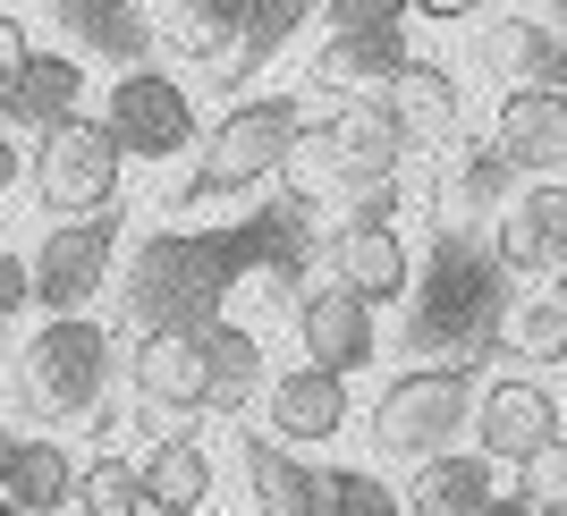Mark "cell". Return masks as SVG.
<instances>
[{
  "label": "cell",
  "instance_id": "obj_1",
  "mask_svg": "<svg viewBox=\"0 0 567 516\" xmlns=\"http://www.w3.org/2000/svg\"><path fill=\"white\" fill-rule=\"evenodd\" d=\"M246 280L229 255V229H162L118 271V313L136 339L153 330H213L229 313V288Z\"/></svg>",
  "mask_w": 567,
  "mask_h": 516
},
{
  "label": "cell",
  "instance_id": "obj_2",
  "mask_svg": "<svg viewBox=\"0 0 567 516\" xmlns=\"http://www.w3.org/2000/svg\"><path fill=\"white\" fill-rule=\"evenodd\" d=\"M306 102L297 94H255V102H229L220 127L195 144V178L178 195V211H204V204H229V195H255L288 169V153L306 144Z\"/></svg>",
  "mask_w": 567,
  "mask_h": 516
},
{
  "label": "cell",
  "instance_id": "obj_3",
  "mask_svg": "<svg viewBox=\"0 0 567 516\" xmlns=\"http://www.w3.org/2000/svg\"><path fill=\"white\" fill-rule=\"evenodd\" d=\"M111 381H118V355H111V330L94 313L43 322L18 355V399L51 423H102L111 415Z\"/></svg>",
  "mask_w": 567,
  "mask_h": 516
},
{
  "label": "cell",
  "instance_id": "obj_4",
  "mask_svg": "<svg viewBox=\"0 0 567 516\" xmlns=\"http://www.w3.org/2000/svg\"><path fill=\"white\" fill-rule=\"evenodd\" d=\"M508 322V280H499V255L483 237L450 229L424 262V288H415V348H457V339H492Z\"/></svg>",
  "mask_w": 567,
  "mask_h": 516
},
{
  "label": "cell",
  "instance_id": "obj_5",
  "mask_svg": "<svg viewBox=\"0 0 567 516\" xmlns=\"http://www.w3.org/2000/svg\"><path fill=\"white\" fill-rule=\"evenodd\" d=\"M474 432V381L466 364H415L373 399V448L399 466H424L441 448H466Z\"/></svg>",
  "mask_w": 567,
  "mask_h": 516
},
{
  "label": "cell",
  "instance_id": "obj_6",
  "mask_svg": "<svg viewBox=\"0 0 567 516\" xmlns=\"http://www.w3.org/2000/svg\"><path fill=\"white\" fill-rule=\"evenodd\" d=\"M118 204L94 211V220H51L43 246L25 255V288H34V306H43V322H60V313H94V297L111 288V255H118Z\"/></svg>",
  "mask_w": 567,
  "mask_h": 516
},
{
  "label": "cell",
  "instance_id": "obj_7",
  "mask_svg": "<svg viewBox=\"0 0 567 516\" xmlns=\"http://www.w3.org/2000/svg\"><path fill=\"white\" fill-rule=\"evenodd\" d=\"M118 169H127V153L111 144V127L102 118H69L60 136L34 144V204L60 211V220H94V211L118 204Z\"/></svg>",
  "mask_w": 567,
  "mask_h": 516
},
{
  "label": "cell",
  "instance_id": "obj_8",
  "mask_svg": "<svg viewBox=\"0 0 567 516\" xmlns=\"http://www.w3.org/2000/svg\"><path fill=\"white\" fill-rule=\"evenodd\" d=\"M102 127H111V144H118V153H136V162H178V153H195V144H204L187 85H178V76H162V69L111 76Z\"/></svg>",
  "mask_w": 567,
  "mask_h": 516
},
{
  "label": "cell",
  "instance_id": "obj_9",
  "mask_svg": "<svg viewBox=\"0 0 567 516\" xmlns=\"http://www.w3.org/2000/svg\"><path fill=\"white\" fill-rule=\"evenodd\" d=\"M559 415L567 406L550 399L534 373H499L474 390V432L466 441L492 457V466H534L543 448H559Z\"/></svg>",
  "mask_w": 567,
  "mask_h": 516
},
{
  "label": "cell",
  "instance_id": "obj_10",
  "mask_svg": "<svg viewBox=\"0 0 567 516\" xmlns=\"http://www.w3.org/2000/svg\"><path fill=\"white\" fill-rule=\"evenodd\" d=\"M127 390H136V423L162 441L187 415H204V330H153L127 355Z\"/></svg>",
  "mask_w": 567,
  "mask_h": 516
},
{
  "label": "cell",
  "instance_id": "obj_11",
  "mask_svg": "<svg viewBox=\"0 0 567 516\" xmlns=\"http://www.w3.org/2000/svg\"><path fill=\"white\" fill-rule=\"evenodd\" d=\"M229 255H237L246 280H271V297L297 313V280H306V262H313V195L288 187L262 211H246V220L229 229Z\"/></svg>",
  "mask_w": 567,
  "mask_h": 516
},
{
  "label": "cell",
  "instance_id": "obj_12",
  "mask_svg": "<svg viewBox=\"0 0 567 516\" xmlns=\"http://www.w3.org/2000/svg\"><path fill=\"white\" fill-rule=\"evenodd\" d=\"M348 415H355L348 381L322 373V364H306V355H297L288 373L262 381V423H271V441L297 448V457H306V448H331L339 432H348Z\"/></svg>",
  "mask_w": 567,
  "mask_h": 516
},
{
  "label": "cell",
  "instance_id": "obj_13",
  "mask_svg": "<svg viewBox=\"0 0 567 516\" xmlns=\"http://www.w3.org/2000/svg\"><path fill=\"white\" fill-rule=\"evenodd\" d=\"M297 348H306V364H322V373L355 381V373H364V364L381 355L373 306H364V297H348L339 280L306 288V297H297Z\"/></svg>",
  "mask_w": 567,
  "mask_h": 516
},
{
  "label": "cell",
  "instance_id": "obj_14",
  "mask_svg": "<svg viewBox=\"0 0 567 516\" xmlns=\"http://www.w3.org/2000/svg\"><path fill=\"white\" fill-rule=\"evenodd\" d=\"M313 153L348 178V187H373V178H399L406 169V136H399V118H390V102H339L322 127H306Z\"/></svg>",
  "mask_w": 567,
  "mask_h": 516
},
{
  "label": "cell",
  "instance_id": "obj_15",
  "mask_svg": "<svg viewBox=\"0 0 567 516\" xmlns=\"http://www.w3.org/2000/svg\"><path fill=\"white\" fill-rule=\"evenodd\" d=\"M492 144L508 153L517 178H567V94H543V85H508L492 118Z\"/></svg>",
  "mask_w": 567,
  "mask_h": 516
},
{
  "label": "cell",
  "instance_id": "obj_16",
  "mask_svg": "<svg viewBox=\"0 0 567 516\" xmlns=\"http://www.w3.org/2000/svg\"><path fill=\"white\" fill-rule=\"evenodd\" d=\"M331 280L381 313V306H406V297H415V255L399 246V229L339 220V229H331Z\"/></svg>",
  "mask_w": 567,
  "mask_h": 516
},
{
  "label": "cell",
  "instance_id": "obj_17",
  "mask_svg": "<svg viewBox=\"0 0 567 516\" xmlns=\"http://www.w3.org/2000/svg\"><path fill=\"white\" fill-rule=\"evenodd\" d=\"M85 102V69H76L69 51H34L9 85H0V127L9 136H60Z\"/></svg>",
  "mask_w": 567,
  "mask_h": 516
},
{
  "label": "cell",
  "instance_id": "obj_18",
  "mask_svg": "<svg viewBox=\"0 0 567 516\" xmlns=\"http://www.w3.org/2000/svg\"><path fill=\"white\" fill-rule=\"evenodd\" d=\"M492 255L499 271H567V178H543L499 211Z\"/></svg>",
  "mask_w": 567,
  "mask_h": 516
},
{
  "label": "cell",
  "instance_id": "obj_19",
  "mask_svg": "<svg viewBox=\"0 0 567 516\" xmlns=\"http://www.w3.org/2000/svg\"><path fill=\"white\" fill-rule=\"evenodd\" d=\"M237 466H246L255 516H322L331 508V483H322L297 448H280L271 432H237Z\"/></svg>",
  "mask_w": 567,
  "mask_h": 516
},
{
  "label": "cell",
  "instance_id": "obj_20",
  "mask_svg": "<svg viewBox=\"0 0 567 516\" xmlns=\"http://www.w3.org/2000/svg\"><path fill=\"white\" fill-rule=\"evenodd\" d=\"M390 118H399L406 153H424V144H457V127H466V102H457V76L441 69V60H406L399 76H390Z\"/></svg>",
  "mask_w": 567,
  "mask_h": 516
},
{
  "label": "cell",
  "instance_id": "obj_21",
  "mask_svg": "<svg viewBox=\"0 0 567 516\" xmlns=\"http://www.w3.org/2000/svg\"><path fill=\"white\" fill-rule=\"evenodd\" d=\"M399 499H406V516H483L499 499V466L483 448H441V457H424L406 474Z\"/></svg>",
  "mask_w": 567,
  "mask_h": 516
},
{
  "label": "cell",
  "instance_id": "obj_22",
  "mask_svg": "<svg viewBox=\"0 0 567 516\" xmlns=\"http://www.w3.org/2000/svg\"><path fill=\"white\" fill-rule=\"evenodd\" d=\"M144 474V516H204V499H213V448L195 441V432H162V441L136 457Z\"/></svg>",
  "mask_w": 567,
  "mask_h": 516
},
{
  "label": "cell",
  "instance_id": "obj_23",
  "mask_svg": "<svg viewBox=\"0 0 567 516\" xmlns=\"http://www.w3.org/2000/svg\"><path fill=\"white\" fill-rule=\"evenodd\" d=\"M406 60H415L406 34H331V43L313 51V85L339 94V102H373V94H390V76Z\"/></svg>",
  "mask_w": 567,
  "mask_h": 516
},
{
  "label": "cell",
  "instance_id": "obj_24",
  "mask_svg": "<svg viewBox=\"0 0 567 516\" xmlns=\"http://www.w3.org/2000/svg\"><path fill=\"white\" fill-rule=\"evenodd\" d=\"M262 339L246 322H229V313H220L213 330H204V415H246V406L262 399Z\"/></svg>",
  "mask_w": 567,
  "mask_h": 516
},
{
  "label": "cell",
  "instance_id": "obj_25",
  "mask_svg": "<svg viewBox=\"0 0 567 516\" xmlns=\"http://www.w3.org/2000/svg\"><path fill=\"white\" fill-rule=\"evenodd\" d=\"M483 60H492L508 85H543V94H567V43L534 18H499L483 25Z\"/></svg>",
  "mask_w": 567,
  "mask_h": 516
},
{
  "label": "cell",
  "instance_id": "obj_26",
  "mask_svg": "<svg viewBox=\"0 0 567 516\" xmlns=\"http://www.w3.org/2000/svg\"><path fill=\"white\" fill-rule=\"evenodd\" d=\"M441 195H450L457 220H483V211H508L517 204V169L492 136L483 144H450V169H441Z\"/></svg>",
  "mask_w": 567,
  "mask_h": 516
},
{
  "label": "cell",
  "instance_id": "obj_27",
  "mask_svg": "<svg viewBox=\"0 0 567 516\" xmlns=\"http://www.w3.org/2000/svg\"><path fill=\"white\" fill-rule=\"evenodd\" d=\"M0 499L18 516H60L76 499V457L60 441H25L18 466H9V483H0Z\"/></svg>",
  "mask_w": 567,
  "mask_h": 516
},
{
  "label": "cell",
  "instance_id": "obj_28",
  "mask_svg": "<svg viewBox=\"0 0 567 516\" xmlns=\"http://www.w3.org/2000/svg\"><path fill=\"white\" fill-rule=\"evenodd\" d=\"M237 34H246V0H178L162 18V43L178 60H237Z\"/></svg>",
  "mask_w": 567,
  "mask_h": 516
},
{
  "label": "cell",
  "instance_id": "obj_29",
  "mask_svg": "<svg viewBox=\"0 0 567 516\" xmlns=\"http://www.w3.org/2000/svg\"><path fill=\"white\" fill-rule=\"evenodd\" d=\"M306 18H322V0H246V34H237V76H262L288 43H297V34H306Z\"/></svg>",
  "mask_w": 567,
  "mask_h": 516
},
{
  "label": "cell",
  "instance_id": "obj_30",
  "mask_svg": "<svg viewBox=\"0 0 567 516\" xmlns=\"http://www.w3.org/2000/svg\"><path fill=\"white\" fill-rule=\"evenodd\" d=\"M76 516H144V474H136V457H85L76 466V499H69Z\"/></svg>",
  "mask_w": 567,
  "mask_h": 516
},
{
  "label": "cell",
  "instance_id": "obj_31",
  "mask_svg": "<svg viewBox=\"0 0 567 516\" xmlns=\"http://www.w3.org/2000/svg\"><path fill=\"white\" fill-rule=\"evenodd\" d=\"M499 339H508V355H525L534 373L567 364V313H559V297H534V306H508Z\"/></svg>",
  "mask_w": 567,
  "mask_h": 516
},
{
  "label": "cell",
  "instance_id": "obj_32",
  "mask_svg": "<svg viewBox=\"0 0 567 516\" xmlns=\"http://www.w3.org/2000/svg\"><path fill=\"white\" fill-rule=\"evenodd\" d=\"M322 483H331V508L322 516H406L399 483H381V474H364V466H339V474H322Z\"/></svg>",
  "mask_w": 567,
  "mask_h": 516
},
{
  "label": "cell",
  "instance_id": "obj_33",
  "mask_svg": "<svg viewBox=\"0 0 567 516\" xmlns=\"http://www.w3.org/2000/svg\"><path fill=\"white\" fill-rule=\"evenodd\" d=\"M322 18H331V34H406V0H322Z\"/></svg>",
  "mask_w": 567,
  "mask_h": 516
},
{
  "label": "cell",
  "instance_id": "obj_34",
  "mask_svg": "<svg viewBox=\"0 0 567 516\" xmlns=\"http://www.w3.org/2000/svg\"><path fill=\"white\" fill-rule=\"evenodd\" d=\"M525 474V508H534V516H543V508H567V441L559 448H543V457H534V466H517Z\"/></svg>",
  "mask_w": 567,
  "mask_h": 516
},
{
  "label": "cell",
  "instance_id": "obj_35",
  "mask_svg": "<svg viewBox=\"0 0 567 516\" xmlns=\"http://www.w3.org/2000/svg\"><path fill=\"white\" fill-rule=\"evenodd\" d=\"M25 306H34V288H25V255H0V339L25 322Z\"/></svg>",
  "mask_w": 567,
  "mask_h": 516
},
{
  "label": "cell",
  "instance_id": "obj_36",
  "mask_svg": "<svg viewBox=\"0 0 567 516\" xmlns=\"http://www.w3.org/2000/svg\"><path fill=\"white\" fill-rule=\"evenodd\" d=\"M390 211H399V178H373V187H348V220H373V229H390Z\"/></svg>",
  "mask_w": 567,
  "mask_h": 516
},
{
  "label": "cell",
  "instance_id": "obj_37",
  "mask_svg": "<svg viewBox=\"0 0 567 516\" xmlns=\"http://www.w3.org/2000/svg\"><path fill=\"white\" fill-rule=\"evenodd\" d=\"M25 60H34V43H25V25L9 18V9H0V85H9V76H18Z\"/></svg>",
  "mask_w": 567,
  "mask_h": 516
},
{
  "label": "cell",
  "instance_id": "obj_38",
  "mask_svg": "<svg viewBox=\"0 0 567 516\" xmlns=\"http://www.w3.org/2000/svg\"><path fill=\"white\" fill-rule=\"evenodd\" d=\"M406 9H415V18H441V25H457V18H474L483 0H406Z\"/></svg>",
  "mask_w": 567,
  "mask_h": 516
},
{
  "label": "cell",
  "instance_id": "obj_39",
  "mask_svg": "<svg viewBox=\"0 0 567 516\" xmlns=\"http://www.w3.org/2000/svg\"><path fill=\"white\" fill-rule=\"evenodd\" d=\"M18 448H25V432H9V423H0V483H9V466H18Z\"/></svg>",
  "mask_w": 567,
  "mask_h": 516
},
{
  "label": "cell",
  "instance_id": "obj_40",
  "mask_svg": "<svg viewBox=\"0 0 567 516\" xmlns=\"http://www.w3.org/2000/svg\"><path fill=\"white\" fill-rule=\"evenodd\" d=\"M0 187H18V144H9V127H0Z\"/></svg>",
  "mask_w": 567,
  "mask_h": 516
},
{
  "label": "cell",
  "instance_id": "obj_41",
  "mask_svg": "<svg viewBox=\"0 0 567 516\" xmlns=\"http://www.w3.org/2000/svg\"><path fill=\"white\" fill-rule=\"evenodd\" d=\"M483 516H534V508H525V499H492Z\"/></svg>",
  "mask_w": 567,
  "mask_h": 516
},
{
  "label": "cell",
  "instance_id": "obj_42",
  "mask_svg": "<svg viewBox=\"0 0 567 516\" xmlns=\"http://www.w3.org/2000/svg\"><path fill=\"white\" fill-rule=\"evenodd\" d=\"M550 25H559V43H567V0H550Z\"/></svg>",
  "mask_w": 567,
  "mask_h": 516
},
{
  "label": "cell",
  "instance_id": "obj_43",
  "mask_svg": "<svg viewBox=\"0 0 567 516\" xmlns=\"http://www.w3.org/2000/svg\"><path fill=\"white\" fill-rule=\"evenodd\" d=\"M550 297H559V313H567V271H559V288H550Z\"/></svg>",
  "mask_w": 567,
  "mask_h": 516
},
{
  "label": "cell",
  "instance_id": "obj_44",
  "mask_svg": "<svg viewBox=\"0 0 567 516\" xmlns=\"http://www.w3.org/2000/svg\"><path fill=\"white\" fill-rule=\"evenodd\" d=\"M0 516H18V508H9V499H0Z\"/></svg>",
  "mask_w": 567,
  "mask_h": 516
},
{
  "label": "cell",
  "instance_id": "obj_45",
  "mask_svg": "<svg viewBox=\"0 0 567 516\" xmlns=\"http://www.w3.org/2000/svg\"><path fill=\"white\" fill-rule=\"evenodd\" d=\"M543 516H567V508H543Z\"/></svg>",
  "mask_w": 567,
  "mask_h": 516
}]
</instances>
